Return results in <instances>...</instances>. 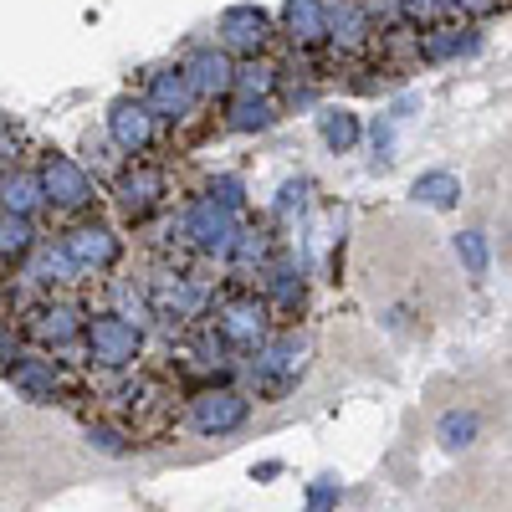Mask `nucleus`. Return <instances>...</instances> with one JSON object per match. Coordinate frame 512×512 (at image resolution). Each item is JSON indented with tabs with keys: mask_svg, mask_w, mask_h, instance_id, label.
Instances as JSON below:
<instances>
[{
	"mask_svg": "<svg viewBox=\"0 0 512 512\" xmlns=\"http://www.w3.org/2000/svg\"><path fill=\"white\" fill-rule=\"evenodd\" d=\"M205 323L221 333V344H226L241 364L277 333V318H272V308L262 303V292H256V287H226V292L216 297V308H210Z\"/></svg>",
	"mask_w": 512,
	"mask_h": 512,
	"instance_id": "1",
	"label": "nucleus"
},
{
	"mask_svg": "<svg viewBox=\"0 0 512 512\" xmlns=\"http://www.w3.org/2000/svg\"><path fill=\"white\" fill-rule=\"evenodd\" d=\"M241 221H246L241 210H226V205H216L210 195H195V200L180 205V216H175V226H169V231H175V246L180 251L200 256V262H221L226 267Z\"/></svg>",
	"mask_w": 512,
	"mask_h": 512,
	"instance_id": "2",
	"label": "nucleus"
},
{
	"mask_svg": "<svg viewBox=\"0 0 512 512\" xmlns=\"http://www.w3.org/2000/svg\"><path fill=\"white\" fill-rule=\"evenodd\" d=\"M308 359H313V349H308V338H297V328L272 333L267 344L246 359V384H251V395H256V400H287L297 384H303Z\"/></svg>",
	"mask_w": 512,
	"mask_h": 512,
	"instance_id": "3",
	"label": "nucleus"
},
{
	"mask_svg": "<svg viewBox=\"0 0 512 512\" xmlns=\"http://www.w3.org/2000/svg\"><path fill=\"white\" fill-rule=\"evenodd\" d=\"M149 292V308H154V323H175V328H195L210 318V308H216L221 287L200 277V272H180V267H164L144 282Z\"/></svg>",
	"mask_w": 512,
	"mask_h": 512,
	"instance_id": "4",
	"label": "nucleus"
},
{
	"mask_svg": "<svg viewBox=\"0 0 512 512\" xmlns=\"http://www.w3.org/2000/svg\"><path fill=\"white\" fill-rule=\"evenodd\" d=\"M251 420V395L246 390H236V384H226V379H210V384H200V390L185 400V425L195 436H231V431H241V425Z\"/></svg>",
	"mask_w": 512,
	"mask_h": 512,
	"instance_id": "5",
	"label": "nucleus"
},
{
	"mask_svg": "<svg viewBox=\"0 0 512 512\" xmlns=\"http://www.w3.org/2000/svg\"><path fill=\"white\" fill-rule=\"evenodd\" d=\"M82 349H88V364H98L108 374H134L144 359V328H134L118 313H98L82 328Z\"/></svg>",
	"mask_w": 512,
	"mask_h": 512,
	"instance_id": "6",
	"label": "nucleus"
},
{
	"mask_svg": "<svg viewBox=\"0 0 512 512\" xmlns=\"http://www.w3.org/2000/svg\"><path fill=\"white\" fill-rule=\"evenodd\" d=\"M256 292H262V303L272 308L277 328L297 323V313H303V303H308V272H303V262H297L292 246L272 251V262L262 267V277H256Z\"/></svg>",
	"mask_w": 512,
	"mask_h": 512,
	"instance_id": "7",
	"label": "nucleus"
},
{
	"mask_svg": "<svg viewBox=\"0 0 512 512\" xmlns=\"http://www.w3.org/2000/svg\"><path fill=\"white\" fill-rule=\"evenodd\" d=\"M216 41L231 52V57H267L272 41H277V21L251 6V0H241V6H226L221 21H216Z\"/></svg>",
	"mask_w": 512,
	"mask_h": 512,
	"instance_id": "8",
	"label": "nucleus"
},
{
	"mask_svg": "<svg viewBox=\"0 0 512 512\" xmlns=\"http://www.w3.org/2000/svg\"><path fill=\"white\" fill-rule=\"evenodd\" d=\"M169 200V175L159 164H134L118 175V210L128 221H149L154 210H164Z\"/></svg>",
	"mask_w": 512,
	"mask_h": 512,
	"instance_id": "9",
	"label": "nucleus"
},
{
	"mask_svg": "<svg viewBox=\"0 0 512 512\" xmlns=\"http://www.w3.org/2000/svg\"><path fill=\"white\" fill-rule=\"evenodd\" d=\"M185 77L200 103H216V98H231V77H236V57L221 47V41H205V47H195L185 62Z\"/></svg>",
	"mask_w": 512,
	"mask_h": 512,
	"instance_id": "10",
	"label": "nucleus"
},
{
	"mask_svg": "<svg viewBox=\"0 0 512 512\" xmlns=\"http://www.w3.org/2000/svg\"><path fill=\"white\" fill-rule=\"evenodd\" d=\"M277 36L292 52H318L328 47V0H282Z\"/></svg>",
	"mask_w": 512,
	"mask_h": 512,
	"instance_id": "11",
	"label": "nucleus"
},
{
	"mask_svg": "<svg viewBox=\"0 0 512 512\" xmlns=\"http://www.w3.org/2000/svg\"><path fill=\"white\" fill-rule=\"evenodd\" d=\"M144 103H149V113L159 118V123H185L190 118V108L200 103L195 98V88H190V77H185V67L175 62V67H159L154 77H149V88H144Z\"/></svg>",
	"mask_w": 512,
	"mask_h": 512,
	"instance_id": "12",
	"label": "nucleus"
},
{
	"mask_svg": "<svg viewBox=\"0 0 512 512\" xmlns=\"http://www.w3.org/2000/svg\"><path fill=\"white\" fill-rule=\"evenodd\" d=\"M41 190H47V200L57 205V210H82L93 195H98V185H93V175L82 169L77 159H47L41 164Z\"/></svg>",
	"mask_w": 512,
	"mask_h": 512,
	"instance_id": "13",
	"label": "nucleus"
},
{
	"mask_svg": "<svg viewBox=\"0 0 512 512\" xmlns=\"http://www.w3.org/2000/svg\"><path fill=\"white\" fill-rule=\"evenodd\" d=\"M328 47L333 57H364L374 47V26L359 0H328Z\"/></svg>",
	"mask_w": 512,
	"mask_h": 512,
	"instance_id": "14",
	"label": "nucleus"
},
{
	"mask_svg": "<svg viewBox=\"0 0 512 512\" xmlns=\"http://www.w3.org/2000/svg\"><path fill=\"white\" fill-rule=\"evenodd\" d=\"M482 47V31L477 26H466V21H436V26H425L420 41H415V57L420 62H456V57H472Z\"/></svg>",
	"mask_w": 512,
	"mask_h": 512,
	"instance_id": "15",
	"label": "nucleus"
},
{
	"mask_svg": "<svg viewBox=\"0 0 512 512\" xmlns=\"http://www.w3.org/2000/svg\"><path fill=\"white\" fill-rule=\"evenodd\" d=\"M108 134L123 154H144L154 139H159V118L149 113L144 98H118L113 113H108Z\"/></svg>",
	"mask_w": 512,
	"mask_h": 512,
	"instance_id": "16",
	"label": "nucleus"
},
{
	"mask_svg": "<svg viewBox=\"0 0 512 512\" xmlns=\"http://www.w3.org/2000/svg\"><path fill=\"white\" fill-rule=\"evenodd\" d=\"M6 379H11V390H21L31 405H52L57 390H62V374L47 354H11Z\"/></svg>",
	"mask_w": 512,
	"mask_h": 512,
	"instance_id": "17",
	"label": "nucleus"
},
{
	"mask_svg": "<svg viewBox=\"0 0 512 512\" xmlns=\"http://www.w3.org/2000/svg\"><path fill=\"white\" fill-rule=\"evenodd\" d=\"M67 256L77 262V272H108L118 256H123V241L108 231V226H77L67 231Z\"/></svg>",
	"mask_w": 512,
	"mask_h": 512,
	"instance_id": "18",
	"label": "nucleus"
},
{
	"mask_svg": "<svg viewBox=\"0 0 512 512\" xmlns=\"http://www.w3.org/2000/svg\"><path fill=\"white\" fill-rule=\"evenodd\" d=\"M82 328H88V318H82L77 308H67V303L36 308V313H31V323H26V333L36 338L41 349H72L77 338H82Z\"/></svg>",
	"mask_w": 512,
	"mask_h": 512,
	"instance_id": "19",
	"label": "nucleus"
},
{
	"mask_svg": "<svg viewBox=\"0 0 512 512\" xmlns=\"http://www.w3.org/2000/svg\"><path fill=\"white\" fill-rule=\"evenodd\" d=\"M221 123L231 128V134H267V128L282 123V103L277 98H241V93H231Z\"/></svg>",
	"mask_w": 512,
	"mask_h": 512,
	"instance_id": "20",
	"label": "nucleus"
},
{
	"mask_svg": "<svg viewBox=\"0 0 512 512\" xmlns=\"http://www.w3.org/2000/svg\"><path fill=\"white\" fill-rule=\"evenodd\" d=\"M231 93H241V98H277L282 93V62H272V57H236Z\"/></svg>",
	"mask_w": 512,
	"mask_h": 512,
	"instance_id": "21",
	"label": "nucleus"
},
{
	"mask_svg": "<svg viewBox=\"0 0 512 512\" xmlns=\"http://www.w3.org/2000/svg\"><path fill=\"white\" fill-rule=\"evenodd\" d=\"M318 139L333 149V154H354L359 139H364V123L354 108H338V103H323L318 108Z\"/></svg>",
	"mask_w": 512,
	"mask_h": 512,
	"instance_id": "22",
	"label": "nucleus"
},
{
	"mask_svg": "<svg viewBox=\"0 0 512 512\" xmlns=\"http://www.w3.org/2000/svg\"><path fill=\"white\" fill-rule=\"evenodd\" d=\"M41 200H47V190H41V175H26V169H16V175L0 180V205H6L11 216H31Z\"/></svg>",
	"mask_w": 512,
	"mask_h": 512,
	"instance_id": "23",
	"label": "nucleus"
},
{
	"mask_svg": "<svg viewBox=\"0 0 512 512\" xmlns=\"http://www.w3.org/2000/svg\"><path fill=\"white\" fill-rule=\"evenodd\" d=\"M410 200H415V205H431V210H451V205L461 200V180L446 175V169H431V175H420V180L410 185Z\"/></svg>",
	"mask_w": 512,
	"mask_h": 512,
	"instance_id": "24",
	"label": "nucleus"
},
{
	"mask_svg": "<svg viewBox=\"0 0 512 512\" xmlns=\"http://www.w3.org/2000/svg\"><path fill=\"white\" fill-rule=\"evenodd\" d=\"M303 210H308V180H287L272 200V226L277 231H297V221H303Z\"/></svg>",
	"mask_w": 512,
	"mask_h": 512,
	"instance_id": "25",
	"label": "nucleus"
},
{
	"mask_svg": "<svg viewBox=\"0 0 512 512\" xmlns=\"http://www.w3.org/2000/svg\"><path fill=\"white\" fill-rule=\"evenodd\" d=\"M128 441H134V431H123V425H108V420L88 425V446H98L103 456H128V451H134Z\"/></svg>",
	"mask_w": 512,
	"mask_h": 512,
	"instance_id": "26",
	"label": "nucleus"
},
{
	"mask_svg": "<svg viewBox=\"0 0 512 512\" xmlns=\"http://www.w3.org/2000/svg\"><path fill=\"white\" fill-rule=\"evenodd\" d=\"M31 236H36L31 221L6 210V221H0V256H11V262H16V256H26V251H31Z\"/></svg>",
	"mask_w": 512,
	"mask_h": 512,
	"instance_id": "27",
	"label": "nucleus"
},
{
	"mask_svg": "<svg viewBox=\"0 0 512 512\" xmlns=\"http://www.w3.org/2000/svg\"><path fill=\"white\" fill-rule=\"evenodd\" d=\"M118 318H128L134 328H149V323H154L149 292H144V287H128V282H118Z\"/></svg>",
	"mask_w": 512,
	"mask_h": 512,
	"instance_id": "28",
	"label": "nucleus"
},
{
	"mask_svg": "<svg viewBox=\"0 0 512 512\" xmlns=\"http://www.w3.org/2000/svg\"><path fill=\"white\" fill-rule=\"evenodd\" d=\"M472 436H477V415H472V410H451V415L441 420V446H446V451L472 446Z\"/></svg>",
	"mask_w": 512,
	"mask_h": 512,
	"instance_id": "29",
	"label": "nucleus"
},
{
	"mask_svg": "<svg viewBox=\"0 0 512 512\" xmlns=\"http://www.w3.org/2000/svg\"><path fill=\"white\" fill-rule=\"evenodd\" d=\"M205 195L216 200V205H226V210H241V216H246V180H241V175H216V180L205 185Z\"/></svg>",
	"mask_w": 512,
	"mask_h": 512,
	"instance_id": "30",
	"label": "nucleus"
},
{
	"mask_svg": "<svg viewBox=\"0 0 512 512\" xmlns=\"http://www.w3.org/2000/svg\"><path fill=\"white\" fill-rule=\"evenodd\" d=\"M456 256H461V267L472 277H482L487 272V236L482 231H461L456 236Z\"/></svg>",
	"mask_w": 512,
	"mask_h": 512,
	"instance_id": "31",
	"label": "nucleus"
},
{
	"mask_svg": "<svg viewBox=\"0 0 512 512\" xmlns=\"http://www.w3.org/2000/svg\"><path fill=\"white\" fill-rule=\"evenodd\" d=\"M400 11H405V21H410V26H420V31H425V26H436V21L451 11V0H400Z\"/></svg>",
	"mask_w": 512,
	"mask_h": 512,
	"instance_id": "32",
	"label": "nucleus"
},
{
	"mask_svg": "<svg viewBox=\"0 0 512 512\" xmlns=\"http://www.w3.org/2000/svg\"><path fill=\"white\" fill-rule=\"evenodd\" d=\"M390 159H395V118L384 113L374 123V164H390Z\"/></svg>",
	"mask_w": 512,
	"mask_h": 512,
	"instance_id": "33",
	"label": "nucleus"
},
{
	"mask_svg": "<svg viewBox=\"0 0 512 512\" xmlns=\"http://www.w3.org/2000/svg\"><path fill=\"white\" fill-rule=\"evenodd\" d=\"M338 502V482L333 477H318L313 487H308V512H328Z\"/></svg>",
	"mask_w": 512,
	"mask_h": 512,
	"instance_id": "34",
	"label": "nucleus"
},
{
	"mask_svg": "<svg viewBox=\"0 0 512 512\" xmlns=\"http://www.w3.org/2000/svg\"><path fill=\"white\" fill-rule=\"evenodd\" d=\"M502 6V0H451V11H461V16H492Z\"/></svg>",
	"mask_w": 512,
	"mask_h": 512,
	"instance_id": "35",
	"label": "nucleus"
},
{
	"mask_svg": "<svg viewBox=\"0 0 512 512\" xmlns=\"http://www.w3.org/2000/svg\"><path fill=\"white\" fill-rule=\"evenodd\" d=\"M0 359H11V344H6V338H0Z\"/></svg>",
	"mask_w": 512,
	"mask_h": 512,
	"instance_id": "36",
	"label": "nucleus"
}]
</instances>
